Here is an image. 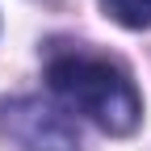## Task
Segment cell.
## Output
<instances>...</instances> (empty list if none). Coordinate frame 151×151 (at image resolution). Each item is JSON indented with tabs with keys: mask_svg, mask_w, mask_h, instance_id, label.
I'll list each match as a JSON object with an SVG mask.
<instances>
[{
	"mask_svg": "<svg viewBox=\"0 0 151 151\" xmlns=\"http://www.w3.org/2000/svg\"><path fill=\"white\" fill-rule=\"evenodd\" d=\"M0 130L21 151H80V126L63 109L38 97H13L0 105Z\"/></svg>",
	"mask_w": 151,
	"mask_h": 151,
	"instance_id": "7a4b0ae2",
	"label": "cell"
},
{
	"mask_svg": "<svg viewBox=\"0 0 151 151\" xmlns=\"http://www.w3.org/2000/svg\"><path fill=\"white\" fill-rule=\"evenodd\" d=\"M101 9L109 21H118L126 29H147L151 25V0H101Z\"/></svg>",
	"mask_w": 151,
	"mask_h": 151,
	"instance_id": "3957f363",
	"label": "cell"
},
{
	"mask_svg": "<svg viewBox=\"0 0 151 151\" xmlns=\"http://www.w3.org/2000/svg\"><path fill=\"white\" fill-rule=\"evenodd\" d=\"M46 84L67 109L84 113L105 134H134L143 122V97L130 71L105 55L59 50L46 59Z\"/></svg>",
	"mask_w": 151,
	"mask_h": 151,
	"instance_id": "6da1fadb",
	"label": "cell"
}]
</instances>
